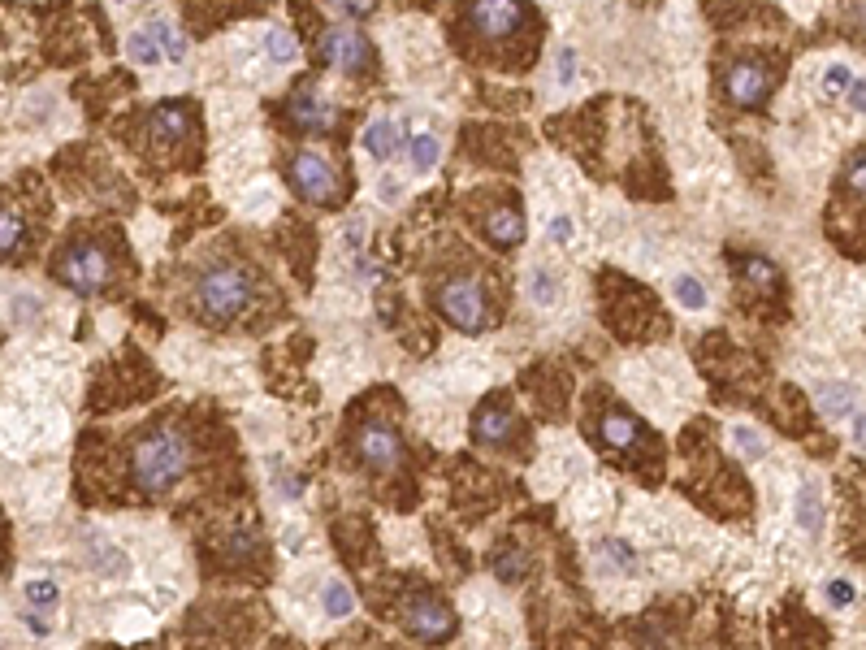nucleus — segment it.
Here are the masks:
<instances>
[{"label":"nucleus","instance_id":"7c9ffc66","mask_svg":"<svg viewBox=\"0 0 866 650\" xmlns=\"http://www.w3.org/2000/svg\"><path fill=\"white\" fill-rule=\"evenodd\" d=\"M91 564H96L100 572H126V568H130V559H126L122 551H113V546L96 542V546H91Z\"/></svg>","mask_w":866,"mask_h":650},{"label":"nucleus","instance_id":"7ed1b4c3","mask_svg":"<svg viewBox=\"0 0 866 650\" xmlns=\"http://www.w3.org/2000/svg\"><path fill=\"white\" fill-rule=\"evenodd\" d=\"M438 308L464 334H477L490 325V299H485V286L477 278H446L438 286Z\"/></svg>","mask_w":866,"mask_h":650},{"label":"nucleus","instance_id":"423d86ee","mask_svg":"<svg viewBox=\"0 0 866 650\" xmlns=\"http://www.w3.org/2000/svg\"><path fill=\"white\" fill-rule=\"evenodd\" d=\"M403 629L421 642H446L455 633V611L433 594H412L403 603Z\"/></svg>","mask_w":866,"mask_h":650},{"label":"nucleus","instance_id":"6ab92c4d","mask_svg":"<svg viewBox=\"0 0 866 650\" xmlns=\"http://www.w3.org/2000/svg\"><path fill=\"white\" fill-rule=\"evenodd\" d=\"M143 31H148L156 44H161L165 61H182V57H187V39H182V31H178L174 22H156V18H152L148 26H143Z\"/></svg>","mask_w":866,"mask_h":650},{"label":"nucleus","instance_id":"39448f33","mask_svg":"<svg viewBox=\"0 0 866 650\" xmlns=\"http://www.w3.org/2000/svg\"><path fill=\"white\" fill-rule=\"evenodd\" d=\"M356 460L369 464L373 473H395V468L403 464V438L399 429H390L386 421H369L356 429Z\"/></svg>","mask_w":866,"mask_h":650},{"label":"nucleus","instance_id":"dca6fc26","mask_svg":"<svg viewBox=\"0 0 866 650\" xmlns=\"http://www.w3.org/2000/svg\"><path fill=\"white\" fill-rule=\"evenodd\" d=\"M598 434H602V442H607V447L628 451V447H633V442L641 438V425H637L628 412H607V416H602V425H598Z\"/></svg>","mask_w":866,"mask_h":650},{"label":"nucleus","instance_id":"b1692460","mask_svg":"<svg viewBox=\"0 0 866 650\" xmlns=\"http://www.w3.org/2000/svg\"><path fill=\"white\" fill-rule=\"evenodd\" d=\"M321 607L330 611L334 620H347L351 611H356V598H351V590H347L343 581H330V585L321 590Z\"/></svg>","mask_w":866,"mask_h":650},{"label":"nucleus","instance_id":"ddd939ff","mask_svg":"<svg viewBox=\"0 0 866 650\" xmlns=\"http://www.w3.org/2000/svg\"><path fill=\"white\" fill-rule=\"evenodd\" d=\"M148 126H152V139L161 143V148H174V143L191 130V109L187 104H161Z\"/></svg>","mask_w":866,"mask_h":650},{"label":"nucleus","instance_id":"1a4fd4ad","mask_svg":"<svg viewBox=\"0 0 866 650\" xmlns=\"http://www.w3.org/2000/svg\"><path fill=\"white\" fill-rule=\"evenodd\" d=\"M321 57L334 65L338 74H364L369 70V44L356 26H330L321 35Z\"/></svg>","mask_w":866,"mask_h":650},{"label":"nucleus","instance_id":"393cba45","mask_svg":"<svg viewBox=\"0 0 866 650\" xmlns=\"http://www.w3.org/2000/svg\"><path fill=\"white\" fill-rule=\"evenodd\" d=\"M529 299L537 308H550L559 299V278L550 269H533L529 273Z\"/></svg>","mask_w":866,"mask_h":650},{"label":"nucleus","instance_id":"a211bd4d","mask_svg":"<svg viewBox=\"0 0 866 650\" xmlns=\"http://www.w3.org/2000/svg\"><path fill=\"white\" fill-rule=\"evenodd\" d=\"M797 525H802L806 533H819L823 529V499H819L815 481H806V486L797 490Z\"/></svg>","mask_w":866,"mask_h":650},{"label":"nucleus","instance_id":"37998d69","mask_svg":"<svg viewBox=\"0 0 866 650\" xmlns=\"http://www.w3.org/2000/svg\"><path fill=\"white\" fill-rule=\"evenodd\" d=\"M26 624H31L35 633H48V620H39V616H26Z\"/></svg>","mask_w":866,"mask_h":650},{"label":"nucleus","instance_id":"4468645a","mask_svg":"<svg viewBox=\"0 0 866 650\" xmlns=\"http://www.w3.org/2000/svg\"><path fill=\"white\" fill-rule=\"evenodd\" d=\"M815 408L823 416H832V421L854 416L858 412V390L849 382H823V386H815Z\"/></svg>","mask_w":866,"mask_h":650},{"label":"nucleus","instance_id":"20e7f679","mask_svg":"<svg viewBox=\"0 0 866 650\" xmlns=\"http://www.w3.org/2000/svg\"><path fill=\"white\" fill-rule=\"evenodd\" d=\"M286 174H291V187L312 204H334L338 191H343L338 169L325 161L321 152H295L291 165H286Z\"/></svg>","mask_w":866,"mask_h":650},{"label":"nucleus","instance_id":"4be33fe9","mask_svg":"<svg viewBox=\"0 0 866 650\" xmlns=\"http://www.w3.org/2000/svg\"><path fill=\"white\" fill-rule=\"evenodd\" d=\"M672 295H676V304H680V308H689V312L706 308V286H702L698 278H693V273H676Z\"/></svg>","mask_w":866,"mask_h":650},{"label":"nucleus","instance_id":"e433bc0d","mask_svg":"<svg viewBox=\"0 0 866 650\" xmlns=\"http://www.w3.org/2000/svg\"><path fill=\"white\" fill-rule=\"evenodd\" d=\"M572 234H576L572 217H555V221H550V239H555V243H572Z\"/></svg>","mask_w":866,"mask_h":650},{"label":"nucleus","instance_id":"a19ab883","mask_svg":"<svg viewBox=\"0 0 866 650\" xmlns=\"http://www.w3.org/2000/svg\"><path fill=\"white\" fill-rule=\"evenodd\" d=\"M399 195H403L399 182L395 178H382V200H399Z\"/></svg>","mask_w":866,"mask_h":650},{"label":"nucleus","instance_id":"f8f14e48","mask_svg":"<svg viewBox=\"0 0 866 650\" xmlns=\"http://www.w3.org/2000/svg\"><path fill=\"white\" fill-rule=\"evenodd\" d=\"M511 434H516V412H511L503 399H490L477 416H472V438H477L481 447H503Z\"/></svg>","mask_w":866,"mask_h":650},{"label":"nucleus","instance_id":"2f4dec72","mask_svg":"<svg viewBox=\"0 0 866 650\" xmlns=\"http://www.w3.org/2000/svg\"><path fill=\"white\" fill-rule=\"evenodd\" d=\"M26 603H35V607H57V598H61V590L52 581H44V577H35V581H26Z\"/></svg>","mask_w":866,"mask_h":650},{"label":"nucleus","instance_id":"a878e982","mask_svg":"<svg viewBox=\"0 0 866 650\" xmlns=\"http://www.w3.org/2000/svg\"><path fill=\"white\" fill-rule=\"evenodd\" d=\"M126 57L135 61V65H156V61H165V52H161V44L148 35V31H135L126 39Z\"/></svg>","mask_w":866,"mask_h":650},{"label":"nucleus","instance_id":"c756f323","mask_svg":"<svg viewBox=\"0 0 866 650\" xmlns=\"http://www.w3.org/2000/svg\"><path fill=\"white\" fill-rule=\"evenodd\" d=\"M494 572H498L503 581H524V572H529V555H520V551L498 555V559H494Z\"/></svg>","mask_w":866,"mask_h":650},{"label":"nucleus","instance_id":"412c9836","mask_svg":"<svg viewBox=\"0 0 866 650\" xmlns=\"http://www.w3.org/2000/svg\"><path fill=\"white\" fill-rule=\"evenodd\" d=\"M265 52H269L273 65H291V61L299 57V44H295L291 31H282V26H269V31H265Z\"/></svg>","mask_w":866,"mask_h":650},{"label":"nucleus","instance_id":"bb28decb","mask_svg":"<svg viewBox=\"0 0 866 650\" xmlns=\"http://www.w3.org/2000/svg\"><path fill=\"white\" fill-rule=\"evenodd\" d=\"M26 243V226L18 213H9V208H0V256H13L18 247Z\"/></svg>","mask_w":866,"mask_h":650},{"label":"nucleus","instance_id":"f3484780","mask_svg":"<svg viewBox=\"0 0 866 650\" xmlns=\"http://www.w3.org/2000/svg\"><path fill=\"white\" fill-rule=\"evenodd\" d=\"M395 148H399V126L390 122V117H373V122L364 126V152L377 156V161H386Z\"/></svg>","mask_w":866,"mask_h":650},{"label":"nucleus","instance_id":"c85d7f7f","mask_svg":"<svg viewBox=\"0 0 866 650\" xmlns=\"http://www.w3.org/2000/svg\"><path fill=\"white\" fill-rule=\"evenodd\" d=\"M598 559H602V564H611V568H624V572L637 564V555L628 551V542H615V538L598 546Z\"/></svg>","mask_w":866,"mask_h":650},{"label":"nucleus","instance_id":"79ce46f5","mask_svg":"<svg viewBox=\"0 0 866 650\" xmlns=\"http://www.w3.org/2000/svg\"><path fill=\"white\" fill-rule=\"evenodd\" d=\"M854 442L866 447V416H858V412H854Z\"/></svg>","mask_w":866,"mask_h":650},{"label":"nucleus","instance_id":"9b49d317","mask_svg":"<svg viewBox=\"0 0 866 650\" xmlns=\"http://www.w3.org/2000/svg\"><path fill=\"white\" fill-rule=\"evenodd\" d=\"M291 122L299 130H312V135H325V130H334L338 109L325 100V91L308 78V83H299L295 96H291Z\"/></svg>","mask_w":866,"mask_h":650},{"label":"nucleus","instance_id":"aec40b11","mask_svg":"<svg viewBox=\"0 0 866 650\" xmlns=\"http://www.w3.org/2000/svg\"><path fill=\"white\" fill-rule=\"evenodd\" d=\"M408 156H412V169H416V174H429V169L438 165V156H442L438 135H429V130H421V135H412Z\"/></svg>","mask_w":866,"mask_h":650},{"label":"nucleus","instance_id":"2eb2a0df","mask_svg":"<svg viewBox=\"0 0 866 650\" xmlns=\"http://www.w3.org/2000/svg\"><path fill=\"white\" fill-rule=\"evenodd\" d=\"M485 234H490V243H498V247L524 243V217H520V208H494V213L485 217Z\"/></svg>","mask_w":866,"mask_h":650},{"label":"nucleus","instance_id":"f03ea898","mask_svg":"<svg viewBox=\"0 0 866 650\" xmlns=\"http://www.w3.org/2000/svg\"><path fill=\"white\" fill-rule=\"evenodd\" d=\"M195 299H200L204 317L234 321L256 299V278L243 265H234V260H217V265H208L200 273V282H195Z\"/></svg>","mask_w":866,"mask_h":650},{"label":"nucleus","instance_id":"5701e85b","mask_svg":"<svg viewBox=\"0 0 866 650\" xmlns=\"http://www.w3.org/2000/svg\"><path fill=\"white\" fill-rule=\"evenodd\" d=\"M741 273H745V282L750 286H758V291H776L780 286V269L771 265V260H763V256H750L741 265Z\"/></svg>","mask_w":866,"mask_h":650},{"label":"nucleus","instance_id":"6e6552de","mask_svg":"<svg viewBox=\"0 0 866 650\" xmlns=\"http://www.w3.org/2000/svg\"><path fill=\"white\" fill-rule=\"evenodd\" d=\"M57 273H61L65 286L91 295V291H100V286L109 282V256H104L100 247H91V243H78V247H70V252L61 256Z\"/></svg>","mask_w":866,"mask_h":650},{"label":"nucleus","instance_id":"f704fd0d","mask_svg":"<svg viewBox=\"0 0 866 650\" xmlns=\"http://www.w3.org/2000/svg\"><path fill=\"white\" fill-rule=\"evenodd\" d=\"M845 100H849V109L854 113H866V78H849V87H845Z\"/></svg>","mask_w":866,"mask_h":650},{"label":"nucleus","instance_id":"0eeeda50","mask_svg":"<svg viewBox=\"0 0 866 650\" xmlns=\"http://www.w3.org/2000/svg\"><path fill=\"white\" fill-rule=\"evenodd\" d=\"M472 31L490 44H503L524 26V0H472L468 5Z\"/></svg>","mask_w":866,"mask_h":650},{"label":"nucleus","instance_id":"ea45409f","mask_svg":"<svg viewBox=\"0 0 866 650\" xmlns=\"http://www.w3.org/2000/svg\"><path fill=\"white\" fill-rule=\"evenodd\" d=\"M243 555H252V538H234V546H230V559H243Z\"/></svg>","mask_w":866,"mask_h":650},{"label":"nucleus","instance_id":"9d476101","mask_svg":"<svg viewBox=\"0 0 866 650\" xmlns=\"http://www.w3.org/2000/svg\"><path fill=\"white\" fill-rule=\"evenodd\" d=\"M724 91L732 104H741V109H763L767 96H771V70L758 61H737L724 78Z\"/></svg>","mask_w":866,"mask_h":650},{"label":"nucleus","instance_id":"cd10ccee","mask_svg":"<svg viewBox=\"0 0 866 650\" xmlns=\"http://www.w3.org/2000/svg\"><path fill=\"white\" fill-rule=\"evenodd\" d=\"M732 447H737V455L741 460H763V451H767V442H763V434L758 429H745V425H737L732 429Z\"/></svg>","mask_w":866,"mask_h":650},{"label":"nucleus","instance_id":"f257e3e1","mask_svg":"<svg viewBox=\"0 0 866 650\" xmlns=\"http://www.w3.org/2000/svg\"><path fill=\"white\" fill-rule=\"evenodd\" d=\"M191 468V442L182 429H156V434L135 442L130 455V477L143 494H165L174 490Z\"/></svg>","mask_w":866,"mask_h":650},{"label":"nucleus","instance_id":"4c0bfd02","mask_svg":"<svg viewBox=\"0 0 866 650\" xmlns=\"http://www.w3.org/2000/svg\"><path fill=\"white\" fill-rule=\"evenodd\" d=\"M334 9H343V13H369L373 9V0H330Z\"/></svg>","mask_w":866,"mask_h":650},{"label":"nucleus","instance_id":"58836bf2","mask_svg":"<svg viewBox=\"0 0 866 650\" xmlns=\"http://www.w3.org/2000/svg\"><path fill=\"white\" fill-rule=\"evenodd\" d=\"M849 187H854V191H866V156H862V161H858L854 169H849Z\"/></svg>","mask_w":866,"mask_h":650},{"label":"nucleus","instance_id":"c9c22d12","mask_svg":"<svg viewBox=\"0 0 866 650\" xmlns=\"http://www.w3.org/2000/svg\"><path fill=\"white\" fill-rule=\"evenodd\" d=\"M555 74H559V87H572L576 83V52L572 48L559 52V70Z\"/></svg>","mask_w":866,"mask_h":650},{"label":"nucleus","instance_id":"473e14b6","mask_svg":"<svg viewBox=\"0 0 866 650\" xmlns=\"http://www.w3.org/2000/svg\"><path fill=\"white\" fill-rule=\"evenodd\" d=\"M849 78H854L849 65H828V74H823V91H828V96H845Z\"/></svg>","mask_w":866,"mask_h":650},{"label":"nucleus","instance_id":"72a5a7b5","mask_svg":"<svg viewBox=\"0 0 866 650\" xmlns=\"http://www.w3.org/2000/svg\"><path fill=\"white\" fill-rule=\"evenodd\" d=\"M854 598H858V594H854V585H849L845 577L828 581V603H832V607H849V603H854Z\"/></svg>","mask_w":866,"mask_h":650}]
</instances>
